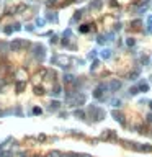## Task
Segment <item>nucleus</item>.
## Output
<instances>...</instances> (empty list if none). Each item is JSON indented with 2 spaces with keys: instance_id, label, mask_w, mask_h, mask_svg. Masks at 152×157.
Returning <instances> with one entry per match:
<instances>
[{
  "instance_id": "obj_1",
  "label": "nucleus",
  "mask_w": 152,
  "mask_h": 157,
  "mask_svg": "<svg viewBox=\"0 0 152 157\" xmlns=\"http://www.w3.org/2000/svg\"><path fill=\"white\" fill-rule=\"evenodd\" d=\"M26 44L28 43H26L25 39H13L12 43H10V49H12L13 52H18V51H21Z\"/></svg>"
},
{
  "instance_id": "obj_2",
  "label": "nucleus",
  "mask_w": 152,
  "mask_h": 157,
  "mask_svg": "<svg viewBox=\"0 0 152 157\" xmlns=\"http://www.w3.org/2000/svg\"><path fill=\"white\" fill-rule=\"evenodd\" d=\"M110 88H111V92L119 90V88H121V82H119V80H111V83H110Z\"/></svg>"
},
{
  "instance_id": "obj_3",
  "label": "nucleus",
  "mask_w": 152,
  "mask_h": 157,
  "mask_svg": "<svg viewBox=\"0 0 152 157\" xmlns=\"http://www.w3.org/2000/svg\"><path fill=\"white\" fill-rule=\"evenodd\" d=\"M106 87L105 85H100V87H96L95 88V92H93V97H96V98H100V97L103 95V90H105Z\"/></svg>"
},
{
  "instance_id": "obj_4",
  "label": "nucleus",
  "mask_w": 152,
  "mask_h": 157,
  "mask_svg": "<svg viewBox=\"0 0 152 157\" xmlns=\"http://www.w3.org/2000/svg\"><path fill=\"white\" fill-rule=\"evenodd\" d=\"M44 48L43 46H34V56H43Z\"/></svg>"
},
{
  "instance_id": "obj_5",
  "label": "nucleus",
  "mask_w": 152,
  "mask_h": 157,
  "mask_svg": "<svg viewBox=\"0 0 152 157\" xmlns=\"http://www.w3.org/2000/svg\"><path fill=\"white\" fill-rule=\"evenodd\" d=\"M23 90H25V82H16V92L21 93Z\"/></svg>"
},
{
  "instance_id": "obj_6",
  "label": "nucleus",
  "mask_w": 152,
  "mask_h": 157,
  "mask_svg": "<svg viewBox=\"0 0 152 157\" xmlns=\"http://www.w3.org/2000/svg\"><path fill=\"white\" fill-rule=\"evenodd\" d=\"M137 75H139V72H137V71H133V72H129V74H128V79H129V80H134V79H137Z\"/></svg>"
},
{
  "instance_id": "obj_7",
  "label": "nucleus",
  "mask_w": 152,
  "mask_h": 157,
  "mask_svg": "<svg viewBox=\"0 0 152 157\" xmlns=\"http://www.w3.org/2000/svg\"><path fill=\"white\" fill-rule=\"evenodd\" d=\"M34 93H36V95H43V93H44V90L41 88V87H36V88H34Z\"/></svg>"
},
{
  "instance_id": "obj_8",
  "label": "nucleus",
  "mask_w": 152,
  "mask_h": 157,
  "mask_svg": "<svg viewBox=\"0 0 152 157\" xmlns=\"http://www.w3.org/2000/svg\"><path fill=\"white\" fill-rule=\"evenodd\" d=\"M53 93H54V95H59V93H61V87L56 85V87H54V92H53Z\"/></svg>"
},
{
  "instance_id": "obj_9",
  "label": "nucleus",
  "mask_w": 152,
  "mask_h": 157,
  "mask_svg": "<svg viewBox=\"0 0 152 157\" xmlns=\"http://www.w3.org/2000/svg\"><path fill=\"white\" fill-rule=\"evenodd\" d=\"M88 30H90V28H88V25H84V26H80V31H82V33H87Z\"/></svg>"
},
{
  "instance_id": "obj_10",
  "label": "nucleus",
  "mask_w": 152,
  "mask_h": 157,
  "mask_svg": "<svg viewBox=\"0 0 152 157\" xmlns=\"http://www.w3.org/2000/svg\"><path fill=\"white\" fill-rule=\"evenodd\" d=\"M47 157H61V154H59L57 151H54V152H51V154L47 155Z\"/></svg>"
},
{
  "instance_id": "obj_11",
  "label": "nucleus",
  "mask_w": 152,
  "mask_h": 157,
  "mask_svg": "<svg viewBox=\"0 0 152 157\" xmlns=\"http://www.w3.org/2000/svg\"><path fill=\"white\" fill-rule=\"evenodd\" d=\"M100 7V0H95V2L92 3V8H98Z\"/></svg>"
},
{
  "instance_id": "obj_12",
  "label": "nucleus",
  "mask_w": 152,
  "mask_h": 157,
  "mask_svg": "<svg viewBox=\"0 0 152 157\" xmlns=\"http://www.w3.org/2000/svg\"><path fill=\"white\" fill-rule=\"evenodd\" d=\"M128 46H134V39H133V38H129V39H128Z\"/></svg>"
},
{
  "instance_id": "obj_13",
  "label": "nucleus",
  "mask_w": 152,
  "mask_h": 157,
  "mask_svg": "<svg viewBox=\"0 0 152 157\" xmlns=\"http://www.w3.org/2000/svg\"><path fill=\"white\" fill-rule=\"evenodd\" d=\"M57 106H59V103H57V102H53V103H51V108H54V110H56Z\"/></svg>"
},
{
  "instance_id": "obj_14",
  "label": "nucleus",
  "mask_w": 152,
  "mask_h": 157,
  "mask_svg": "<svg viewBox=\"0 0 152 157\" xmlns=\"http://www.w3.org/2000/svg\"><path fill=\"white\" fill-rule=\"evenodd\" d=\"M12 30H13V28H12V26H8V28H5V33H7V34H10V33H12Z\"/></svg>"
},
{
  "instance_id": "obj_15",
  "label": "nucleus",
  "mask_w": 152,
  "mask_h": 157,
  "mask_svg": "<svg viewBox=\"0 0 152 157\" xmlns=\"http://www.w3.org/2000/svg\"><path fill=\"white\" fill-rule=\"evenodd\" d=\"M33 113H34V115H39V113H41V108H34Z\"/></svg>"
},
{
  "instance_id": "obj_16",
  "label": "nucleus",
  "mask_w": 152,
  "mask_h": 157,
  "mask_svg": "<svg viewBox=\"0 0 152 157\" xmlns=\"http://www.w3.org/2000/svg\"><path fill=\"white\" fill-rule=\"evenodd\" d=\"M75 115H77V116H80V118H84V113H82V111H75Z\"/></svg>"
},
{
  "instance_id": "obj_17",
  "label": "nucleus",
  "mask_w": 152,
  "mask_h": 157,
  "mask_svg": "<svg viewBox=\"0 0 152 157\" xmlns=\"http://www.w3.org/2000/svg\"><path fill=\"white\" fill-rule=\"evenodd\" d=\"M110 56V51H103V57H108Z\"/></svg>"
},
{
  "instance_id": "obj_18",
  "label": "nucleus",
  "mask_w": 152,
  "mask_h": 157,
  "mask_svg": "<svg viewBox=\"0 0 152 157\" xmlns=\"http://www.w3.org/2000/svg\"><path fill=\"white\" fill-rule=\"evenodd\" d=\"M147 121H149V123H152V115H147Z\"/></svg>"
},
{
  "instance_id": "obj_19",
  "label": "nucleus",
  "mask_w": 152,
  "mask_h": 157,
  "mask_svg": "<svg viewBox=\"0 0 152 157\" xmlns=\"http://www.w3.org/2000/svg\"><path fill=\"white\" fill-rule=\"evenodd\" d=\"M149 106H150V108H152V102H150V103H149Z\"/></svg>"
}]
</instances>
